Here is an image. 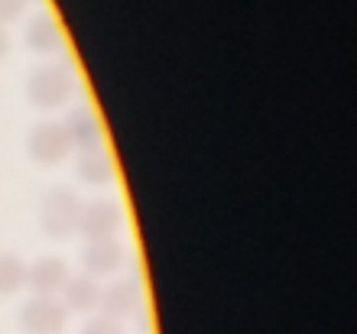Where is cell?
Instances as JSON below:
<instances>
[{
    "label": "cell",
    "instance_id": "cell-1",
    "mask_svg": "<svg viewBox=\"0 0 357 334\" xmlns=\"http://www.w3.org/2000/svg\"><path fill=\"white\" fill-rule=\"evenodd\" d=\"M78 214H82V198L72 188H52L39 204V224L56 241L78 231Z\"/></svg>",
    "mask_w": 357,
    "mask_h": 334
},
{
    "label": "cell",
    "instance_id": "cell-2",
    "mask_svg": "<svg viewBox=\"0 0 357 334\" xmlns=\"http://www.w3.org/2000/svg\"><path fill=\"white\" fill-rule=\"evenodd\" d=\"M75 91V82H72V72L62 66H43L29 75L26 82V94L29 101L36 104L39 111H56L62 104H68Z\"/></svg>",
    "mask_w": 357,
    "mask_h": 334
},
{
    "label": "cell",
    "instance_id": "cell-3",
    "mask_svg": "<svg viewBox=\"0 0 357 334\" xmlns=\"http://www.w3.org/2000/svg\"><path fill=\"white\" fill-rule=\"evenodd\" d=\"M68 153H72V143H68L62 121H43L33 127V133H29V156H33V162L59 166V162L68 159Z\"/></svg>",
    "mask_w": 357,
    "mask_h": 334
},
{
    "label": "cell",
    "instance_id": "cell-4",
    "mask_svg": "<svg viewBox=\"0 0 357 334\" xmlns=\"http://www.w3.org/2000/svg\"><path fill=\"white\" fill-rule=\"evenodd\" d=\"M123 214L121 208L107 198H94V202L82 204V214H78V231L85 234L88 241H98V237H114L117 227H121Z\"/></svg>",
    "mask_w": 357,
    "mask_h": 334
},
{
    "label": "cell",
    "instance_id": "cell-5",
    "mask_svg": "<svg viewBox=\"0 0 357 334\" xmlns=\"http://www.w3.org/2000/svg\"><path fill=\"white\" fill-rule=\"evenodd\" d=\"M123 257H127V250L117 237H98V241H88L82 263H85L88 276H107L114 269H121Z\"/></svg>",
    "mask_w": 357,
    "mask_h": 334
},
{
    "label": "cell",
    "instance_id": "cell-6",
    "mask_svg": "<svg viewBox=\"0 0 357 334\" xmlns=\"http://www.w3.org/2000/svg\"><path fill=\"white\" fill-rule=\"evenodd\" d=\"M68 133V143L78 149H98L104 143V130H101V121L94 117L88 107H72L68 117L62 121Z\"/></svg>",
    "mask_w": 357,
    "mask_h": 334
},
{
    "label": "cell",
    "instance_id": "cell-7",
    "mask_svg": "<svg viewBox=\"0 0 357 334\" xmlns=\"http://www.w3.org/2000/svg\"><path fill=\"white\" fill-rule=\"evenodd\" d=\"M29 279V286L36 289L39 296H46L52 298V292H62L68 282V269L66 263L59 260V257H43V260L33 263V269L26 273Z\"/></svg>",
    "mask_w": 357,
    "mask_h": 334
},
{
    "label": "cell",
    "instance_id": "cell-8",
    "mask_svg": "<svg viewBox=\"0 0 357 334\" xmlns=\"http://www.w3.org/2000/svg\"><path fill=\"white\" fill-rule=\"evenodd\" d=\"M75 172L88 185H104L114 179V159L104 146L98 149H82V156L75 159Z\"/></svg>",
    "mask_w": 357,
    "mask_h": 334
},
{
    "label": "cell",
    "instance_id": "cell-9",
    "mask_svg": "<svg viewBox=\"0 0 357 334\" xmlns=\"http://www.w3.org/2000/svg\"><path fill=\"white\" fill-rule=\"evenodd\" d=\"M26 43L29 49L36 52H52V49L62 46V29H59V20L52 13H39V17L29 20L26 26Z\"/></svg>",
    "mask_w": 357,
    "mask_h": 334
},
{
    "label": "cell",
    "instance_id": "cell-10",
    "mask_svg": "<svg viewBox=\"0 0 357 334\" xmlns=\"http://www.w3.org/2000/svg\"><path fill=\"white\" fill-rule=\"evenodd\" d=\"M62 318H66L62 315V305L46 296L33 298V302L23 308V321H26V328H33V331H56V328H62Z\"/></svg>",
    "mask_w": 357,
    "mask_h": 334
},
{
    "label": "cell",
    "instance_id": "cell-11",
    "mask_svg": "<svg viewBox=\"0 0 357 334\" xmlns=\"http://www.w3.org/2000/svg\"><path fill=\"white\" fill-rule=\"evenodd\" d=\"M66 298L75 308H91L101 302V286L94 282V276H75L66 282Z\"/></svg>",
    "mask_w": 357,
    "mask_h": 334
},
{
    "label": "cell",
    "instance_id": "cell-12",
    "mask_svg": "<svg viewBox=\"0 0 357 334\" xmlns=\"http://www.w3.org/2000/svg\"><path fill=\"white\" fill-rule=\"evenodd\" d=\"M26 279V269H23V260L13 257V253H0V296H10L17 292Z\"/></svg>",
    "mask_w": 357,
    "mask_h": 334
},
{
    "label": "cell",
    "instance_id": "cell-13",
    "mask_svg": "<svg viewBox=\"0 0 357 334\" xmlns=\"http://www.w3.org/2000/svg\"><path fill=\"white\" fill-rule=\"evenodd\" d=\"M137 302V286L133 282H117L104 292V305L111 308V312H127V308Z\"/></svg>",
    "mask_w": 357,
    "mask_h": 334
},
{
    "label": "cell",
    "instance_id": "cell-14",
    "mask_svg": "<svg viewBox=\"0 0 357 334\" xmlns=\"http://www.w3.org/2000/svg\"><path fill=\"white\" fill-rule=\"evenodd\" d=\"M23 7H26V0H0V26L13 23L23 13Z\"/></svg>",
    "mask_w": 357,
    "mask_h": 334
},
{
    "label": "cell",
    "instance_id": "cell-15",
    "mask_svg": "<svg viewBox=\"0 0 357 334\" xmlns=\"http://www.w3.org/2000/svg\"><path fill=\"white\" fill-rule=\"evenodd\" d=\"M88 334H117V328H114L111 321H94V325L88 328Z\"/></svg>",
    "mask_w": 357,
    "mask_h": 334
},
{
    "label": "cell",
    "instance_id": "cell-16",
    "mask_svg": "<svg viewBox=\"0 0 357 334\" xmlns=\"http://www.w3.org/2000/svg\"><path fill=\"white\" fill-rule=\"evenodd\" d=\"M10 56V33L3 26H0V62Z\"/></svg>",
    "mask_w": 357,
    "mask_h": 334
}]
</instances>
